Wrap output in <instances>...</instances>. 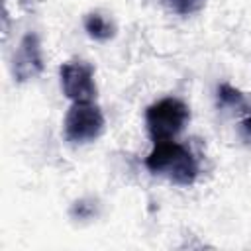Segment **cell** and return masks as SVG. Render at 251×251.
Segmentation results:
<instances>
[{
    "label": "cell",
    "instance_id": "8992f818",
    "mask_svg": "<svg viewBox=\"0 0 251 251\" xmlns=\"http://www.w3.org/2000/svg\"><path fill=\"white\" fill-rule=\"evenodd\" d=\"M82 24H84L86 33H88L92 39H96V41H108V39L114 37V33H116L114 24H112L106 16H102L100 12H90V14H86Z\"/></svg>",
    "mask_w": 251,
    "mask_h": 251
},
{
    "label": "cell",
    "instance_id": "52a82bcc",
    "mask_svg": "<svg viewBox=\"0 0 251 251\" xmlns=\"http://www.w3.org/2000/svg\"><path fill=\"white\" fill-rule=\"evenodd\" d=\"M216 102H218V108L222 110H229V112H241L247 102H245V96L241 94V90H237L235 86L224 82L218 86L216 90Z\"/></svg>",
    "mask_w": 251,
    "mask_h": 251
},
{
    "label": "cell",
    "instance_id": "277c9868",
    "mask_svg": "<svg viewBox=\"0 0 251 251\" xmlns=\"http://www.w3.org/2000/svg\"><path fill=\"white\" fill-rule=\"evenodd\" d=\"M63 94L71 102H92L96 98L94 69L86 61H67L59 69Z\"/></svg>",
    "mask_w": 251,
    "mask_h": 251
},
{
    "label": "cell",
    "instance_id": "30bf717a",
    "mask_svg": "<svg viewBox=\"0 0 251 251\" xmlns=\"http://www.w3.org/2000/svg\"><path fill=\"white\" fill-rule=\"evenodd\" d=\"M241 133L247 141H251V116H247L243 122H241Z\"/></svg>",
    "mask_w": 251,
    "mask_h": 251
},
{
    "label": "cell",
    "instance_id": "ba28073f",
    "mask_svg": "<svg viewBox=\"0 0 251 251\" xmlns=\"http://www.w3.org/2000/svg\"><path fill=\"white\" fill-rule=\"evenodd\" d=\"M161 4L176 16H192L206 6V0H161Z\"/></svg>",
    "mask_w": 251,
    "mask_h": 251
},
{
    "label": "cell",
    "instance_id": "9c48e42d",
    "mask_svg": "<svg viewBox=\"0 0 251 251\" xmlns=\"http://www.w3.org/2000/svg\"><path fill=\"white\" fill-rule=\"evenodd\" d=\"M94 214H96V206L94 204H88L86 200H76L71 206V216L76 218V220H88Z\"/></svg>",
    "mask_w": 251,
    "mask_h": 251
},
{
    "label": "cell",
    "instance_id": "3957f363",
    "mask_svg": "<svg viewBox=\"0 0 251 251\" xmlns=\"http://www.w3.org/2000/svg\"><path fill=\"white\" fill-rule=\"evenodd\" d=\"M104 124L106 120L100 106L94 102H73L63 122L65 139L71 143L94 141L104 131Z\"/></svg>",
    "mask_w": 251,
    "mask_h": 251
},
{
    "label": "cell",
    "instance_id": "5b68a950",
    "mask_svg": "<svg viewBox=\"0 0 251 251\" xmlns=\"http://www.w3.org/2000/svg\"><path fill=\"white\" fill-rule=\"evenodd\" d=\"M43 67H45V63H43V49H41L39 35L33 31H27L20 39V43L12 55L14 80L16 82L33 80L43 73Z\"/></svg>",
    "mask_w": 251,
    "mask_h": 251
},
{
    "label": "cell",
    "instance_id": "6da1fadb",
    "mask_svg": "<svg viewBox=\"0 0 251 251\" xmlns=\"http://www.w3.org/2000/svg\"><path fill=\"white\" fill-rule=\"evenodd\" d=\"M145 167L153 175H165L178 186L192 184L200 171L198 159L192 155V151L175 139L157 141L145 157Z\"/></svg>",
    "mask_w": 251,
    "mask_h": 251
},
{
    "label": "cell",
    "instance_id": "7a4b0ae2",
    "mask_svg": "<svg viewBox=\"0 0 251 251\" xmlns=\"http://www.w3.org/2000/svg\"><path fill=\"white\" fill-rule=\"evenodd\" d=\"M188 120H190L188 106L173 96L161 98L151 106H147L145 110V127L153 143L175 139L184 129Z\"/></svg>",
    "mask_w": 251,
    "mask_h": 251
}]
</instances>
